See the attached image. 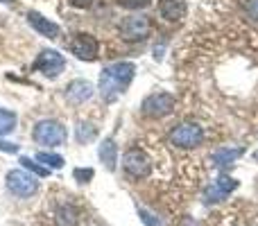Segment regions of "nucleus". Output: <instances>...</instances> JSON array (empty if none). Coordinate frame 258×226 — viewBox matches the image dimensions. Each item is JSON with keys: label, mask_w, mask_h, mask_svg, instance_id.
I'll use <instances>...</instances> for the list:
<instances>
[{"label": "nucleus", "mask_w": 258, "mask_h": 226, "mask_svg": "<svg viewBox=\"0 0 258 226\" xmlns=\"http://www.w3.org/2000/svg\"><path fill=\"white\" fill-rule=\"evenodd\" d=\"M134 72H136V66L129 61L111 63L104 68L100 75V95L104 98V102H113L118 95L125 93L134 80Z\"/></svg>", "instance_id": "1"}, {"label": "nucleus", "mask_w": 258, "mask_h": 226, "mask_svg": "<svg viewBox=\"0 0 258 226\" xmlns=\"http://www.w3.org/2000/svg\"><path fill=\"white\" fill-rule=\"evenodd\" d=\"M5 183H7V190L14 197H18V199H27V197L36 195V190H39L36 177L32 172H27V170H12V172H7Z\"/></svg>", "instance_id": "2"}, {"label": "nucleus", "mask_w": 258, "mask_h": 226, "mask_svg": "<svg viewBox=\"0 0 258 226\" xmlns=\"http://www.w3.org/2000/svg\"><path fill=\"white\" fill-rule=\"evenodd\" d=\"M32 138H34V142H39L43 147H57L66 142V129L57 120H41V122H36L34 131H32Z\"/></svg>", "instance_id": "3"}, {"label": "nucleus", "mask_w": 258, "mask_h": 226, "mask_svg": "<svg viewBox=\"0 0 258 226\" xmlns=\"http://www.w3.org/2000/svg\"><path fill=\"white\" fill-rule=\"evenodd\" d=\"M202 140H204V129L195 122H183L170 131V142H172L174 147H181V149L200 147Z\"/></svg>", "instance_id": "4"}, {"label": "nucleus", "mask_w": 258, "mask_h": 226, "mask_svg": "<svg viewBox=\"0 0 258 226\" xmlns=\"http://www.w3.org/2000/svg\"><path fill=\"white\" fill-rule=\"evenodd\" d=\"M122 168H125V172L129 174V177L143 179V177H147V174H150L152 161H150V156H147L143 149L132 147V149H127L125 156H122Z\"/></svg>", "instance_id": "5"}, {"label": "nucleus", "mask_w": 258, "mask_h": 226, "mask_svg": "<svg viewBox=\"0 0 258 226\" xmlns=\"http://www.w3.org/2000/svg\"><path fill=\"white\" fill-rule=\"evenodd\" d=\"M152 32L150 18L143 16V14H134V16H127L125 21L120 23V36L125 41H145Z\"/></svg>", "instance_id": "6"}, {"label": "nucleus", "mask_w": 258, "mask_h": 226, "mask_svg": "<svg viewBox=\"0 0 258 226\" xmlns=\"http://www.w3.org/2000/svg\"><path fill=\"white\" fill-rule=\"evenodd\" d=\"M141 109H143V113H145L147 118H163V115L172 113L174 98L170 93H152V95H147V98L143 100Z\"/></svg>", "instance_id": "7"}, {"label": "nucleus", "mask_w": 258, "mask_h": 226, "mask_svg": "<svg viewBox=\"0 0 258 226\" xmlns=\"http://www.w3.org/2000/svg\"><path fill=\"white\" fill-rule=\"evenodd\" d=\"M71 52L75 54L77 59H82V61H93V59H98L100 43H98V39L91 34H77L75 39L71 41Z\"/></svg>", "instance_id": "8"}, {"label": "nucleus", "mask_w": 258, "mask_h": 226, "mask_svg": "<svg viewBox=\"0 0 258 226\" xmlns=\"http://www.w3.org/2000/svg\"><path fill=\"white\" fill-rule=\"evenodd\" d=\"M236 188H238V181H236V179H233V177H227V174H222V177H218V179H215V181L204 190V199H206V201H224L233 190H236Z\"/></svg>", "instance_id": "9"}, {"label": "nucleus", "mask_w": 258, "mask_h": 226, "mask_svg": "<svg viewBox=\"0 0 258 226\" xmlns=\"http://www.w3.org/2000/svg\"><path fill=\"white\" fill-rule=\"evenodd\" d=\"M63 66H66L63 57L59 52H54V50H43V52H39L36 63H34L36 70H41L43 75H48V77H57L59 72L63 70Z\"/></svg>", "instance_id": "10"}, {"label": "nucleus", "mask_w": 258, "mask_h": 226, "mask_svg": "<svg viewBox=\"0 0 258 226\" xmlns=\"http://www.w3.org/2000/svg\"><path fill=\"white\" fill-rule=\"evenodd\" d=\"M93 93H95V89H93V84H91V82H86V80H75V82H71V84H68V89H66V100H68L71 104H84L86 100L93 98Z\"/></svg>", "instance_id": "11"}, {"label": "nucleus", "mask_w": 258, "mask_h": 226, "mask_svg": "<svg viewBox=\"0 0 258 226\" xmlns=\"http://www.w3.org/2000/svg\"><path fill=\"white\" fill-rule=\"evenodd\" d=\"M27 21H30V25L34 27L39 34H43L45 39H57L59 36V25L57 23H52V21H48L45 16H41L39 12H27Z\"/></svg>", "instance_id": "12"}, {"label": "nucleus", "mask_w": 258, "mask_h": 226, "mask_svg": "<svg viewBox=\"0 0 258 226\" xmlns=\"http://www.w3.org/2000/svg\"><path fill=\"white\" fill-rule=\"evenodd\" d=\"M159 14L170 23H177L186 16V3L183 0H159Z\"/></svg>", "instance_id": "13"}, {"label": "nucleus", "mask_w": 258, "mask_h": 226, "mask_svg": "<svg viewBox=\"0 0 258 226\" xmlns=\"http://www.w3.org/2000/svg\"><path fill=\"white\" fill-rule=\"evenodd\" d=\"M98 156H100V161L104 163V168L107 170H116V163H118V147H116V142L111 140V138H107V140H102V145H100V149H98Z\"/></svg>", "instance_id": "14"}, {"label": "nucleus", "mask_w": 258, "mask_h": 226, "mask_svg": "<svg viewBox=\"0 0 258 226\" xmlns=\"http://www.w3.org/2000/svg\"><path fill=\"white\" fill-rule=\"evenodd\" d=\"M240 154H242L240 147H233V149H231V147H220V149L213 152L211 161H213L215 168H227V165H231Z\"/></svg>", "instance_id": "15"}, {"label": "nucleus", "mask_w": 258, "mask_h": 226, "mask_svg": "<svg viewBox=\"0 0 258 226\" xmlns=\"http://www.w3.org/2000/svg\"><path fill=\"white\" fill-rule=\"evenodd\" d=\"M54 222H57V226H77L80 224V213H77L75 206L63 204L54 213Z\"/></svg>", "instance_id": "16"}, {"label": "nucleus", "mask_w": 258, "mask_h": 226, "mask_svg": "<svg viewBox=\"0 0 258 226\" xmlns=\"http://www.w3.org/2000/svg\"><path fill=\"white\" fill-rule=\"evenodd\" d=\"M18 163L23 165V170H27V172H32L34 177H50V168H45L43 163H39V161H32V159H27V156H23Z\"/></svg>", "instance_id": "17"}, {"label": "nucleus", "mask_w": 258, "mask_h": 226, "mask_svg": "<svg viewBox=\"0 0 258 226\" xmlns=\"http://www.w3.org/2000/svg\"><path fill=\"white\" fill-rule=\"evenodd\" d=\"M95 136H98V129H95L93 124H89V122H80V124H77V129H75V138H77V142L86 145V142H91Z\"/></svg>", "instance_id": "18"}, {"label": "nucleus", "mask_w": 258, "mask_h": 226, "mask_svg": "<svg viewBox=\"0 0 258 226\" xmlns=\"http://www.w3.org/2000/svg\"><path fill=\"white\" fill-rule=\"evenodd\" d=\"M14 129H16V113L0 109V136H7Z\"/></svg>", "instance_id": "19"}, {"label": "nucleus", "mask_w": 258, "mask_h": 226, "mask_svg": "<svg viewBox=\"0 0 258 226\" xmlns=\"http://www.w3.org/2000/svg\"><path fill=\"white\" fill-rule=\"evenodd\" d=\"M36 161L43 163L45 168H50V170H59V168H63V163H66L59 154H50V152H39V154H36Z\"/></svg>", "instance_id": "20"}, {"label": "nucleus", "mask_w": 258, "mask_h": 226, "mask_svg": "<svg viewBox=\"0 0 258 226\" xmlns=\"http://www.w3.org/2000/svg\"><path fill=\"white\" fill-rule=\"evenodd\" d=\"M73 177H75L80 183H89L91 179H93V170H91V168H75Z\"/></svg>", "instance_id": "21"}, {"label": "nucleus", "mask_w": 258, "mask_h": 226, "mask_svg": "<svg viewBox=\"0 0 258 226\" xmlns=\"http://www.w3.org/2000/svg\"><path fill=\"white\" fill-rule=\"evenodd\" d=\"M138 215H141V219H143V224L145 226H161L159 219H156L152 213H147L145 208H138Z\"/></svg>", "instance_id": "22"}, {"label": "nucleus", "mask_w": 258, "mask_h": 226, "mask_svg": "<svg viewBox=\"0 0 258 226\" xmlns=\"http://www.w3.org/2000/svg\"><path fill=\"white\" fill-rule=\"evenodd\" d=\"M118 3H120L122 7H127V9H143V7L150 5V0H118Z\"/></svg>", "instance_id": "23"}, {"label": "nucleus", "mask_w": 258, "mask_h": 226, "mask_svg": "<svg viewBox=\"0 0 258 226\" xmlns=\"http://www.w3.org/2000/svg\"><path fill=\"white\" fill-rule=\"evenodd\" d=\"M247 16L251 21H258V0H247Z\"/></svg>", "instance_id": "24"}, {"label": "nucleus", "mask_w": 258, "mask_h": 226, "mask_svg": "<svg viewBox=\"0 0 258 226\" xmlns=\"http://www.w3.org/2000/svg\"><path fill=\"white\" fill-rule=\"evenodd\" d=\"M0 152H7V154H16V152H18V145H16V142H5V140H0Z\"/></svg>", "instance_id": "25"}, {"label": "nucleus", "mask_w": 258, "mask_h": 226, "mask_svg": "<svg viewBox=\"0 0 258 226\" xmlns=\"http://www.w3.org/2000/svg\"><path fill=\"white\" fill-rule=\"evenodd\" d=\"M73 5H75V7H89L91 3H93V0H71Z\"/></svg>", "instance_id": "26"}, {"label": "nucleus", "mask_w": 258, "mask_h": 226, "mask_svg": "<svg viewBox=\"0 0 258 226\" xmlns=\"http://www.w3.org/2000/svg\"><path fill=\"white\" fill-rule=\"evenodd\" d=\"M0 3H7L9 5V3H14V0H0Z\"/></svg>", "instance_id": "27"}, {"label": "nucleus", "mask_w": 258, "mask_h": 226, "mask_svg": "<svg viewBox=\"0 0 258 226\" xmlns=\"http://www.w3.org/2000/svg\"><path fill=\"white\" fill-rule=\"evenodd\" d=\"M254 159H256V161H258V152H256V154H254Z\"/></svg>", "instance_id": "28"}]
</instances>
